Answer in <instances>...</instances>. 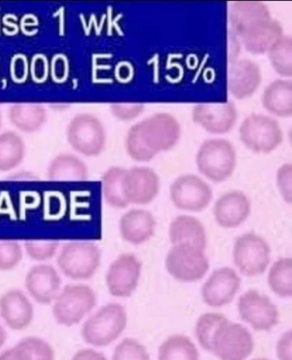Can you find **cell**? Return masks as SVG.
Returning a JSON list of instances; mask_svg holds the SVG:
<instances>
[{
    "mask_svg": "<svg viewBox=\"0 0 292 360\" xmlns=\"http://www.w3.org/2000/svg\"><path fill=\"white\" fill-rule=\"evenodd\" d=\"M155 224L154 215L150 211L131 210L120 219V234L130 244L142 245L154 236Z\"/></svg>",
    "mask_w": 292,
    "mask_h": 360,
    "instance_id": "20",
    "label": "cell"
},
{
    "mask_svg": "<svg viewBox=\"0 0 292 360\" xmlns=\"http://www.w3.org/2000/svg\"><path fill=\"white\" fill-rule=\"evenodd\" d=\"M239 311L241 319L256 331H270L279 323V312L270 297L255 290L240 297Z\"/></svg>",
    "mask_w": 292,
    "mask_h": 360,
    "instance_id": "12",
    "label": "cell"
},
{
    "mask_svg": "<svg viewBox=\"0 0 292 360\" xmlns=\"http://www.w3.org/2000/svg\"><path fill=\"white\" fill-rule=\"evenodd\" d=\"M25 288L37 303L49 304L60 292L61 278L52 265L38 264L27 273Z\"/></svg>",
    "mask_w": 292,
    "mask_h": 360,
    "instance_id": "16",
    "label": "cell"
},
{
    "mask_svg": "<svg viewBox=\"0 0 292 360\" xmlns=\"http://www.w3.org/2000/svg\"><path fill=\"white\" fill-rule=\"evenodd\" d=\"M68 140L74 150L81 154L95 156L104 150L106 135L98 119L91 115H80L69 125Z\"/></svg>",
    "mask_w": 292,
    "mask_h": 360,
    "instance_id": "11",
    "label": "cell"
},
{
    "mask_svg": "<svg viewBox=\"0 0 292 360\" xmlns=\"http://www.w3.org/2000/svg\"><path fill=\"white\" fill-rule=\"evenodd\" d=\"M260 81L259 66L251 60H237L230 69L229 89L237 99L251 96L258 89Z\"/></svg>",
    "mask_w": 292,
    "mask_h": 360,
    "instance_id": "21",
    "label": "cell"
},
{
    "mask_svg": "<svg viewBox=\"0 0 292 360\" xmlns=\"http://www.w3.org/2000/svg\"><path fill=\"white\" fill-rule=\"evenodd\" d=\"M272 68L280 76H292V41L289 35H282L268 50Z\"/></svg>",
    "mask_w": 292,
    "mask_h": 360,
    "instance_id": "33",
    "label": "cell"
},
{
    "mask_svg": "<svg viewBox=\"0 0 292 360\" xmlns=\"http://www.w3.org/2000/svg\"><path fill=\"white\" fill-rule=\"evenodd\" d=\"M101 262L98 246L87 241L67 243L57 258L58 268L69 279L88 280L95 276Z\"/></svg>",
    "mask_w": 292,
    "mask_h": 360,
    "instance_id": "5",
    "label": "cell"
},
{
    "mask_svg": "<svg viewBox=\"0 0 292 360\" xmlns=\"http://www.w3.org/2000/svg\"><path fill=\"white\" fill-rule=\"evenodd\" d=\"M0 360H15L13 354V349H6L0 354Z\"/></svg>",
    "mask_w": 292,
    "mask_h": 360,
    "instance_id": "42",
    "label": "cell"
},
{
    "mask_svg": "<svg viewBox=\"0 0 292 360\" xmlns=\"http://www.w3.org/2000/svg\"><path fill=\"white\" fill-rule=\"evenodd\" d=\"M15 360H54L53 348L45 340L34 336L22 339L11 347Z\"/></svg>",
    "mask_w": 292,
    "mask_h": 360,
    "instance_id": "30",
    "label": "cell"
},
{
    "mask_svg": "<svg viewBox=\"0 0 292 360\" xmlns=\"http://www.w3.org/2000/svg\"><path fill=\"white\" fill-rule=\"evenodd\" d=\"M169 238L171 244L190 245L205 250L207 234L202 223L189 215H180L171 223Z\"/></svg>",
    "mask_w": 292,
    "mask_h": 360,
    "instance_id": "23",
    "label": "cell"
},
{
    "mask_svg": "<svg viewBox=\"0 0 292 360\" xmlns=\"http://www.w3.org/2000/svg\"><path fill=\"white\" fill-rule=\"evenodd\" d=\"M267 283L276 295L282 298L292 296V260L290 257L280 258L272 264Z\"/></svg>",
    "mask_w": 292,
    "mask_h": 360,
    "instance_id": "29",
    "label": "cell"
},
{
    "mask_svg": "<svg viewBox=\"0 0 292 360\" xmlns=\"http://www.w3.org/2000/svg\"><path fill=\"white\" fill-rule=\"evenodd\" d=\"M228 319L219 313H206L198 319L196 326V335L200 345L205 350L211 352L212 340L218 328Z\"/></svg>",
    "mask_w": 292,
    "mask_h": 360,
    "instance_id": "34",
    "label": "cell"
},
{
    "mask_svg": "<svg viewBox=\"0 0 292 360\" xmlns=\"http://www.w3.org/2000/svg\"><path fill=\"white\" fill-rule=\"evenodd\" d=\"M292 332L284 333L279 338L276 347L278 359L279 360H292Z\"/></svg>",
    "mask_w": 292,
    "mask_h": 360,
    "instance_id": "40",
    "label": "cell"
},
{
    "mask_svg": "<svg viewBox=\"0 0 292 360\" xmlns=\"http://www.w3.org/2000/svg\"><path fill=\"white\" fill-rule=\"evenodd\" d=\"M22 249L18 242L0 241V271H10L21 263Z\"/></svg>",
    "mask_w": 292,
    "mask_h": 360,
    "instance_id": "37",
    "label": "cell"
},
{
    "mask_svg": "<svg viewBox=\"0 0 292 360\" xmlns=\"http://www.w3.org/2000/svg\"><path fill=\"white\" fill-rule=\"evenodd\" d=\"M251 212L250 199L239 191L222 195L213 206L214 219L224 229H235L242 225Z\"/></svg>",
    "mask_w": 292,
    "mask_h": 360,
    "instance_id": "18",
    "label": "cell"
},
{
    "mask_svg": "<svg viewBox=\"0 0 292 360\" xmlns=\"http://www.w3.org/2000/svg\"><path fill=\"white\" fill-rule=\"evenodd\" d=\"M127 323V312L123 305L108 304L86 320L81 328V338L89 345L107 347L121 335Z\"/></svg>",
    "mask_w": 292,
    "mask_h": 360,
    "instance_id": "2",
    "label": "cell"
},
{
    "mask_svg": "<svg viewBox=\"0 0 292 360\" xmlns=\"http://www.w3.org/2000/svg\"><path fill=\"white\" fill-rule=\"evenodd\" d=\"M60 243L57 240H30L25 242V249L30 259L45 262L56 255Z\"/></svg>",
    "mask_w": 292,
    "mask_h": 360,
    "instance_id": "35",
    "label": "cell"
},
{
    "mask_svg": "<svg viewBox=\"0 0 292 360\" xmlns=\"http://www.w3.org/2000/svg\"><path fill=\"white\" fill-rule=\"evenodd\" d=\"M126 170L114 167L109 168L102 176L104 198L112 208L126 209L128 205L123 193V177Z\"/></svg>",
    "mask_w": 292,
    "mask_h": 360,
    "instance_id": "31",
    "label": "cell"
},
{
    "mask_svg": "<svg viewBox=\"0 0 292 360\" xmlns=\"http://www.w3.org/2000/svg\"><path fill=\"white\" fill-rule=\"evenodd\" d=\"M277 185L284 200L288 203L292 201V166L291 163L279 167L277 172Z\"/></svg>",
    "mask_w": 292,
    "mask_h": 360,
    "instance_id": "38",
    "label": "cell"
},
{
    "mask_svg": "<svg viewBox=\"0 0 292 360\" xmlns=\"http://www.w3.org/2000/svg\"><path fill=\"white\" fill-rule=\"evenodd\" d=\"M263 105L275 116L286 118L292 115V83L276 80L267 86L263 96Z\"/></svg>",
    "mask_w": 292,
    "mask_h": 360,
    "instance_id": "25",
    "label": "cell"
},
{
    "mask_svg": "<svg viewBox=\"0 0 292 360\" xmlns=\"http://www.w3.org/2000/svg\"><path fill=\"white\" fill-rule=\"evenodd\" d=\"M270 246L263 238L254 233L237 238L233 260L242 275L248 277L263 275L270 264Z\"/></svg>",
    "mask_w": 292,
    "mask_h": 360,
    "instance_id": "8",
    "label": "cell"
},
{
    "mask_svg": "<svg viewBox=\"0 0 292 360\" xmlns=\"http://www.w3.org/2000/svg\"><path fill=\"white\" fill-rule=\"evenodd\" d=\"M197 165L206 178L215 183L223 182L231 177L235 170V148L225 139L205 141L198 150Z\"/></svg>",
    "mask_w": 292,
    "mask_h": 360,
    "instance_id": "4",
    "label": "cell"
},
{
    "mask_svg": "<svg viewBox=\"0 0 292 360\" xmlns=\"http://www.w3.org/2000/svg\"><path fill=\"white\" fill-rule=\"evenodd\" d=\"M283 35L282 26L272 18L256 23L241 35L245 49L253 54L268 52Z\"/></svg>",
    "mask_w": 292,
    "mask_h": 360,
    "instance_id": "22",
    "label": "cell"
},
{
    "mask_svg": "<svg viewBox=\"0 0 292 360\" xmlns=\"http://www.w3.org/2000/svg\"><path fill=\"white\" fill-rule=\"evenodd\" d=\"M159 360H199L194 344L187 336H171L159 348Z\"/></svg>",
    "mask_w": 292,
    "mask_h": 360,
    "instance_id": "28",
    "label": "cell"
},
{
    "mask_svg": "<svg viewBox=\"0 0 292 360\" xmlns=\"http://www.w3.org/2000/svg\"><path fill=\"white\" fill-rule=\"evenodd\" d=\"M166 267L174 279L182 283H196L208 273L209 261L204 250L190 245H177L167 253Z\"/></svg>",
    "mask_w": 292,
    "mask_h": 360,
    "instance_id": "7",
    "label": "cell"
},
{
    "mask_svg": "<svg viewBox=\"0 0 292 360\" xmlns=\"http://www.w3.org/2000/svg\"><path fill=\"white\" fill-rule=\"evenodd\" d=\"M142 263L133 254L124 253L112 262L107 273L109 292L116 298H127L138 288Z\"/></svg>",
    "mask_w": 292,
    "mask_h": 360,
    "instance_id": "13",
    "label": "cell"
},
{
    "mask_svg": "<svg viewBox=\"0 0 292 360\" xmlns=\"http://www.w3.org/2000/svg\"><path fill=\"white\" fill-rule=\"evenodd\" d=\"M253 360H270V359H253Z\"/></svg>",
    "mask_w": 292,
    "mask_h": 360,
    "instance_id": "44",
    "label": "cell"
},
{
    "mask_svg": "<svg viewBox=\"0 0 292 360\" xmlns=\"http://www.w3.org/2000/svg\"><path fill=\"white\" fill-rule=\"evenodd\" d=\"M45 109L34 104H18L10 110V119L15 127L25 131L37 130L44 122Z\"/></svg>",
    "mask_w": 292,
    "mask_h": 360,
    "instance_id": "32",
    "label": "cell"
},
{
    "mask_svg": "<svg viewBox=\"0 0 292 360\" xmlns=\"http://www.w3.org/2000/svg\"><path fill=\"white\" fill-rule=\"evenodd\" d=\"M0 316L11 330H25L34 319L33 304L21 290L13 289L0 297Z\"/></svg>",
    "mask_w": 292,
    "mask_h": 360,
    "instance_id": "19",
    "label": "cell"
},
{
    "mask_svg": "<svg viewBox=\"0 0 292 360\" xmlns=\"http://www.w3.org/2000/svg\"><path fill=\"white\" fill-rule=\"evenodd\" d=\"M240 139L248 150L258 154H270L283 141V132L277 120L263 115H252L239 128Z\"/></svg>",
    "mask_w": 292,
    "mask_h": 360,
    "instance_id": "6",
    "label": "cell"
},
{
    "mask_svg": "<svg viewBox=\"0 0 292 360\" xmlns=\"http://www.w3.org/2000/svg\"><path fill=\"white\" fill-rule=\"evenodd\" d=\"M271 18L267 6L258 1H236L230 14L232 30L239 37L257 22Z\"/></svg>",
    "mask_w": 292,
    "mask_h": 360,
    "instance_id": "24",
    "label": "cell"
},
{
    "mask_svg": "<svg viewBox=\"0 0 292 360\" xmlns=\"http://www.w3.org/2000/svg\"><path fill=\"white\" fill-rule=\"evenodd\" d=\"M180 135L176 118L168 113H157L132 125L126 136V150L132 159L149 162L159 152L176 146Z\"/></svg>",
    "mask_w": 292,
    "mask_h": 360,
    "instance_id": "1",
    "label": "cell"
},
{
    "mask_svg": "<svg viewBox=\"0 0 292 360\" xmlns=\"http://www.w3.org/2000/svg\"><path fill=\"white\" fill-rule=\"evenodd\" d=\"M159 179L149 167H135L126 170L123 177V193L126 202L145 205L157 197Z\"/></svg>",
    "mask_w": 292,
    "mask_h": 360,
    "instance_id": "14",
    "label": "cell"
},
{
    "mask_svg": "<svg viewBox=\"0 0 292 360\" xmlns=\"http://www.w3.org/2000/svg\"><path fill=\"white\" fill-rule=\"evenodd\" d=\"M241 279L234 269L225 267L214 270L201 288L204 303L213 308L223 307L234 300Z\"/></svg>",
    "mask_w": 292,
    "mask_h": 360,
    "instance_id": "15",
    "label": "cell"
},
{
    "mask_svg": "<svg viewBox=\"0 0 292 360\" xmlns=\"http://www.w3.org/2000/svg\"><path fill=\"white\" fill-rule=\"evenodd\" d=\"M72 360H107L106 356L93 349H81L77 352Z\"/></svg>",
    "mask_w": 292,
    "mask_h": 360,
    "instance_id": "41",
    "label": "cell"
},
{
    "mask_svg": "<svg viewBox=\"0 0 292 360\" xmlns=\"http://www.w3.org/2000/svg\"><path fill=\"white\" fill-rule=\"evenodd\" d=\"M96 304L95 292L88 285H67L53 301L54 319L60 326H77L93 311Z\"/></svg>",
    "mask_w": 292,
    "mask_h": 360,
    "instance_id": "3",
    "label": "cell"
},
{
    "mask_svg": "<svg viewBox=\"0 0 292 360\" xmlns=\"http://www.w3.org/2000/svg\"><path fill=\"white\" fill-rule=\"evenodd\" d=\"M25 151V144L17 133L6 131L0 135V171H10L20 165Z\"/></svg>",
    "mask_w": 292,
    "mask_h": 360,
    "instance_id": "27",
    "label": "cell"
},
{
    "mask_svg": "<svg viewBox=\"0 0 292 360\" xmlns=\"http://www.w3.org/2000/svg\"><path fill=\"white\" fill-rule=\"evenodd\" d=\"M6 339H7L6 331L5 330V328H4L2 327L1 324H0V348H1L4 345H5Z\"/></svg>",
    "mask_w": 292,
    "mask_h": 360,
    "instance_id": "43",
    "label": "cell"
},
{
    "mask_svg": "<svg viewBox=\"0 0 292 360\" xmlns=\"http://www.w3.org/2000/svg\"><path fill=\"white\" fill-rule=\"evenodd\" d=\"M171 200L176 208L201 212L211 202L213 191L207 183L193 174L178 177L170 188Z\"/></svg>",
    "mask_w": 292,
    "mask_h": 360,
    "instance_id": "10",
    "label": "cell"
},
{
    "mask_svg": "<svg viewBox=\"0 0 292 360\" xmlns=\"http://www.w3.org/2000/svg\"><path fill=\"white\" fill-rule=\"evenodd\" d=\"M0 124H1V116H0Z\"/></svg>",
    "mask_w": 292,
    "mask_h": 360,
    "instance_id": "45",
    "label": "cell"
},
{
    "mask_svg": "<svg viewBox=\"0 0 292 360\" xmlns=\"http://www.w3.org/2000/svg\"><path fill=\"white\" fill-rule=\"evenodd\" d=\"M112 112L120 120H131L138 117L144 110L140 103H119L111 105Z\"/></svg>",
    "mask_w": 292,
    "mask_h": 360,
    "instance_id": "39",
    "label": "cell"
},
{
    "mask_svg": "<svg viewBox=\"0 0 292 360\" xmlns=\"http://www.w3.org/2000/svg\"><path fill=\"white\" fill-rule=\"evenodd\" d=\"M254 349L251 332L242 324L227 322L214 334L211 353L220 360H245Z\"/></svg>",
    "mask_w": 292,
    "mask_h": 360,
    "instance_id": "9",
    "label": "cell"
},
{
    "mask_svg": "<svg viewBox=\"0 0 292 360\" xmlns=\"http://www.w3.org/2000/svg\"><path fill=\"white\" fill-rule=\"evenodd\" d=\"M112 360H150V356L142 344L126 338L116 347Z\"/></svg>",
    "mask_w": 292,
    "mask_h": 360,
    "instance_id": "36",
    "label": "cell"
},
{
    "mask_svg": "<svg viewBox=\"0 0 292 360\" xmlns=\"http://www.w3.org/2000/svg\"><path fill=\"white\" fill-rule=\"evenodd\" d=\"M194 122L213 134H225L232 130L237 119L232 103L199 104L192 112Z\"/></svg>",
    "mask_w": 292,
    "mask_h": 360,
    "instance_id": "17",
    "label": "cell"
},
{
    "mask_svg": "<svg viewBox=\"0 0 292 360\" xmlns=\"http://www.w3.org/2000/svg\"><path fill=\"white\" fill-rule=\"evenodd\" d=\"M48 177L53 180H84L88 177V168L76 156L60 155L51 162Z\"/></svg>",
    "mask_w": 292,
    "mask_h": 360,
    "instance_id": "26",
    "label": "cell"
}]
</instances>
